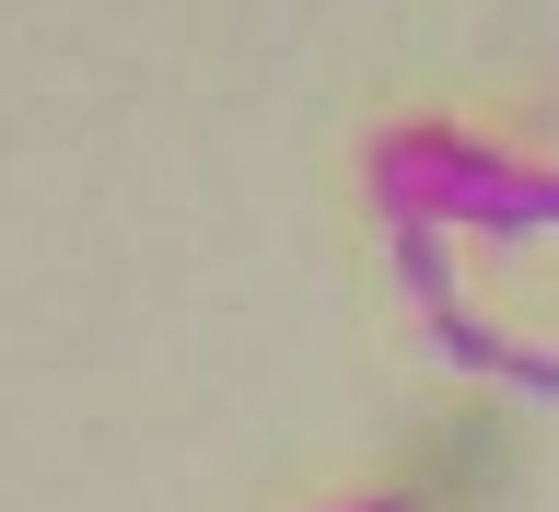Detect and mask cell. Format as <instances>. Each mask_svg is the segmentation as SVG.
Returning <instances> with one entry per match:
<instances>
[{
	"label": "cell",
	"instance_id": "1",
	"mask_svg": "<svg viewBox=\"0 0 559 512\" xmlns=\"http://www.w3.org/2000/svg\"><path fill=\"white\" fill-rule=\"evenodd\" d=\"M373 210L384 222H466V234L513 245V234H548L559 222V175L513 164V152H489V140L443 129V117H419V129H384L373 140Z\"/></svg>",
	"mask_w": 559,
	"mask_h": 512
},
{
	"label": "cell",
	"instance_id": "2",
	"mask_svg": "<svg viewBox=\"0 0 559 512\" xmlns=\"http://www.w3.org/2000/svg\"><path fill=\"white\" fill-rule=\"evenodd\" d=\"M419 326H431V349H443L454 373H478V384H513V396H536V408H559V349H524V338H501V326H478L466 303L419 314Z\"/></svg>",
	"mask_w": 559,
	"mask_h": 512
},
{
	"label": "cell",
	"instance_id": "3",
	"mask_svg": "<svg viewBox=\"0 0 559 512\" xmlns=\"http://www.w3.org/2000/svg\"><path fill=\"white\" fill-rule=\"evenodd\" d=\"M384 257H396V279H408L419 314L454 303V257H443V222H384Z\"/></svg>",
	"mask_w": 559,
	"mask_h": 512
},
{
	"label": "cell",
	"instance_id": "4",
	"mask_svg": "<svg viewBox=\"0 0 559 512\" xmlns=\"http://www.w3.org/2000/svg\"><path fill=\"white\" fill-rule=\"evenodd\" d=\"M361 512H419V501H361Z\"/></svg>",
	"mask_w": 559,
	"mask_h": 512
}]
</instances>
